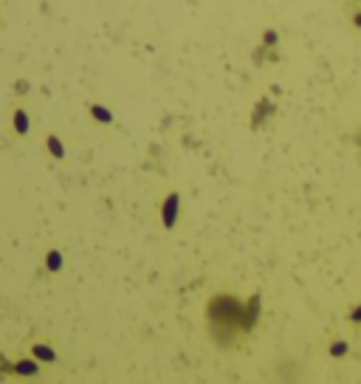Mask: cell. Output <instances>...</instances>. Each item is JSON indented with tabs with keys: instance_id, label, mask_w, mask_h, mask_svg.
Wrapping results in <instances>:
<instances>
[{
	"instance_id": "6da1fadb",
	"label": "cell",
	"mask_w": 361,
	"mask_h": 384,
	"mask_svg": "<svg viewBox=\"0 0 361 384\" xmlns=\"http://www.w3.org/2000/svg\"><path fill=\"white\" fill-rule=\"evenodd\" d=\"M14 119H17V124H14V127H17V130H20V133H26V130H28V116H26V113H17V116H14Z\"/></svg>"
},
{
	"instance_id": "7a4b0ae2",
	"label": "cell",
	"mask_w": 361,
	"mask_h": 384,
	"mask_svg": "<svg viewBox=\"0 0 361 384\" xmlns=\"http://www.w3.org/2000/svg\"><path fill=\"white\" fill-rule=\"evenodd\" d=\"M34 353H37L40 359H54V353L48 350V345H34Z\"/></svg>"
},
{
	"instance_id": "3957f363",
	"label": "cell",
	"mask_w": 361,
	"mask_h": 384,
	"mask_svg": "<svg viewBox=\"0 0 361 384\" xmlns=\"http://www.w3.org/2000/svg\"><path fill=\"white\" fill-rule=\"evenodd\" d=\"M90 113H93V116H99V119H102V124H107V122H110V113H107V110H102V108H90Z\"/></svg>"
},
{
	"instance_id": "277c9868",
	"label": "cell",
	"mask_w": 361,
	"mask_h": 384,
	"mask_svg": "<svg viewBox=\"0 0 361 384\" xmlns=\"http://www.w3.org/2000/svg\"><path fill=\"white\" fill-rule=\"evenodd\" d=\"M175 201H178L175 195H172V198H169V201H167V226L172 223V209H175Z\"/></svg>"
},
{
	"instance_id": "5b68a950",
	"label": "cell",
	"mask_w": 361,
	"mask_h": 384,
	"mask_svg": "<svg viewBox=\"0 0 361 384\" xmlns=\"http://www.w3.org/2000/svg\"><path fill=\"white\" fill-rule=\"evenodd\" d=\"M48 144H51V153H54V156H62V147H59V141H56L54 136L48 138Z\"/></svg>"
},
{
	"instance_id": "8992f818",
	"label": "cell",
	"mask_w": 361,
	"mask_h": 384,
	"mask_svg": "<svg viewBox=\"0 0 361 384\" xmlns=\"http://www.w3.org/2000/svg\"><path fill=\"white\" fill-rule=\"evenodd\" d=\"M48 257H51V260H48V263H51V269H59V254L54 251V254H48Z\"/></svg>"
},
{
	"instance_id": "52a82bcc",
	"label": "cell",
	"mask_w": 361,
	"mask_h": 384,
	"mask_svg": "<svg viewBox=\"0 0 361 384\" xmlns=\"http://www.w3.org/2000/svg\"><path fill=\"white\" fill-rule=\"evenodd\" d=\"M333 353H336V356H341V353H344V345H341V342H338V345H333Z\"/></svg>"
},
{
	"instance_id": "ba28073f",
	"label": "cell",
	"mask_w": 361,
	"mask_h": 384,
	"mask_svg": "<svg viewBox=\"0 0 361 384\" xmlns=\"http://www.w3.org/2000/svg\"><path fill=\"white\" fill-rule=\"evenodd\" d=\"M359 23H361V17H359Z\"/></svg>"
}]
</instances>
